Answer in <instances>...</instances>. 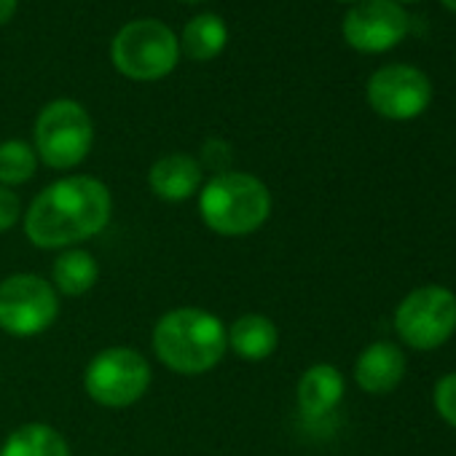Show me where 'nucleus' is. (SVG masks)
Masks as SVG:
<instances>
[{
    "instance_id": "nucleus-10",
    "label": "nucleus",
    "mask_w": 456,
    "mask_h": 456,
    "mask_svg": "<svg viewBox=\"0 0 456 456\" xmlns=\"http://www.w3.org/2000/svg\"><path fill=\"white\" fill-rule=\"evenodd\" d=\"M408 14L395 0H360L344 17V38L365 54L389 52L408 36Z\"/></svg>"
},
{
    "instance_id": "nucleus-5",
    "label": "nucleus",
    "mask_w": 456,
    "mask_h": 456,
    "mask_svg": "<svg viewBox=\"0 0 456 456\" xmlns=\"http://www.w3.org/2000/svg\"><path fill=\"white\" fill-rule=\"evenodd\" d=\"M94 142V124L89 110L76 100L49 102L36 121V153L52 169L78 167Z\"/></svg>"
},
{
    "instance_id": "nucleus-24",
    "label": "nucleus",
    "mask_w": 456,
    "mask_h": 456,
    "mask_svg": "<svg viewBox=\"0 0 456 456\" xmlns=\"http://www.w3.org/2000/svg\"><path fill=\"white\" fill-rule=\"evenodd\" d=\"M183 4H204V0H183Z\"/></svg>"
},
{
    "instance_id": "nucleus-18",
    "label": "nucleus",
    "mask_w": 456,
    "mask_h": 456,
    "mask_svg": "<svg viewBox=\"0 0 456 456\" xmlns=\"http://www.w3.org/2000/svg\"><path fill=\"white\" fill-rule=\"evenodd\" d=\"M38 172V153L25 140H4L0 142V185H22L33 180Z\"/></svg>"
},
{
    "instance_id": "nucleus-3",
    "label": "nucleus",
    "mask_w": 456,
    "mask_h": 456,
    "mask_svg": "<svg viewBox=\"0 0 456 456\" xmlns=\"http://www.w3.org/2000/svg\"><path fill=\"white\" fill-rule=\"evenodd\" d=\"M199 215L217 237H248L272 215L266 183L250 172H220L199 188Z\"/></svg>"
},
{
    "instance_id": "nucleus-20",
    "label": "nucleus",
    "mask_w": 456,
    "mask_h": 456,
    "mask_svg": "<svg viewBox=\"0 0 456 456\" xmlns=\"http://www.w3.org/2000/svg\"><path fill=\"white\" fill-rule=\"evenodd\" d=\"M232 159H234V151H232V145H228L225 140H207L204 148H201V161L199 164H204L215 175H220V172H228V164H232Z\"/></svg>"
},
{
    "instance_id": "nucleus-12",
    "label": "nucleus",
    "mask_w": 456,
    "mask_h": 456,
    "mask_svg": "<svg viewBox=\"0 0 456 456\" xmlns=\"http://www.w3.org/2000/svg\"><path fill=\"white\" fill-rule=\"evenodd\" d=\"M344 392H346L344 373L330 362H314L298 379L296 403L306 419H325L341 405Z\"/></svg>"
},
{
    "instance_id": "nucleus-17",
    "label": "nucleus",
    "mask_w": 456,
    "mask_h": 456,
    "mask_svg": "<svg viewBox=\"0 0 456 456\" xmlns=\"http://www.w3.org/2000/svg\"><path fill=\"white\" fill-rule=\"evenodd\" d=\"M0 456H73L68 440L62 432H57L52 424L30 421L9 432Z\"/></svg>"
},
{
    "instance_id": "nucleus-15",
    "label": "nucleus",
    "mask_w": 456,
    "mask_h": 456,
    "mask_svg": "<svg viewBox=\"0 0 456 456\" xmlns=\"http://www.w3.org/2000/svg\"><path fill=\"white\" fill-rule=\"evenodd\" d=\"M100 280V266L97 258L81 248H68L57 256L54 269H52V285L57 293L68 298L86 296Z\"/></svg>"
},
{
    "instance_id": "nucleus-26",
    "label": "nucleus",
    "mask_w": 456,
    "mask_h": 456,
    "mask_svg": "<svg viewBox=\"0 0 456 456\" xmlns=\"http://www.w3.org/2000/svg\"><path fill=\"white\" fill-rule=\"evenodd\" d=\"M344 4H349V0H344Z\"/></svg>"
},
{
    "instance_id": "nucleus-16",
    "label": "nucleus",
    "mask_w": 456,
    "mask_h": 456,
    "mask_svg": "<svg viewBox=\"0 0 456 456\" xmlns=\"http://www.w3.org/2000/svg\"><path fill=\"white\" fill-rule=\"evenodd\" d=\"M177 44H180V54H185L188 60L209 62V60H215L225 49L228 28H225V22L217 14H196L183 28Z\"/></svg>"
},
{
    "instance_id": "nucleus-25",
    "label": "nucleus",
    "mask_w": 456,
    "mask_h": 456,
    "mask_svg": "<svg viewBox=\"0 0 456 456\" xmlns=\"http://www.w3.org/2000/svg\"><path fill=\"white\" fill-rule=\"evenodd\" d=\"M400 4H416V0H400Z\"/></svg>"
},
{
    "instance_id": "nucleus-13",
    "label": "nucleus",
    "mask_w": 456,
    "mask_h": 456,
    "mask_svg": "<svg viewBox=\"0 0 456 456\" xmlns=\"http://www.w3.org/2000/svg\"><path fill=\"white\" fill-rule=\"evenodd\" d=\"M148 188L161 201H188L201 188V164L188 153H167L151 164Z\"/></svg>"
},
{
    "instance_id": "nucleus-22",
    "label": "nucleus",
    "mask_w": 456,
    "mask_h": 456,
    "mask_svg": "<svg viewBox=\"0 0 456 456\" xmlns=\"http://www.w3.org/2000/svg\"><path fill=\"white\" fill-rule=\"evenodd\" d=\"M17 6H20V0H0V25L12 22V17L17 14Z\"/></svg>"
},
{
    "instance_id": "nucleus-11",
    "label": "nucleus",
    "mask_w": 456,
    "mask_h": 456,
    "mask_svg": "<svg viewBox=\"0 0 456 456\" xmlns=\"http://www.w3.org/2000/svg\"><path fill=\"white\" fill-rule=\"evenodd\" d=\"M405 352L392 341L368 344L354 362V381L368 395H389L405 379Z\"/></svg>"
},
{
    "instance_id": "nucleus-8",
    "label": "nucleus",
    "mask_w": 456,
    "mask_h": 456,
    "mask_svg": "<svg viewBox=\"0 0 456 456\" xmlns=\"http://www.w3.org/2000/svg\"><path fill=\"white\" fill-rule=\"evenodd\" d=\"M60 317V293L41 274L20 272L0 282V330L33 338L46 333Z\"/></svg>"
},
{
    "instance_id": "nucleus-4",
    "label": "nucleus",
    "mask_w": 456,
    "mask_h": 456,
    "mask_svg": "<svg viewBox=\"0 0 456 456\" xmlns=\"http://www.w3.org/2000/svg\"><path fill=\"white\" fill-rule=\"evenodd\" d=\"M110 60L124 78L148 84L167 78L180 62L177 36L159 20H134L124 25L113 44Z\"/></svg>"
},
{
    "instance_id": "nucleus-9",
    "label": "nucleus",
    "mask_w": 456,
    "mask_h": 456,
    "mask_svg": "<svg viewBox=\"0 0 456 456\" xmlns=\"http://www.w3.org/2000/svg\"><path fill=\"white\" fill-rule=\"evenodd\" d=\"M429 78L411 65L379 68L368 81V105L389 121H411L429 108Z\"/></svg>"
},
{
    "instance_id": "nucleus-6",
    "label": "nucleus",
    "mask_w": 456,
    "mask_h": 456,
    "mask_svg": "<svg viewBox=\"0 0 456 456\" xmlns=\"http://www.w3.org/2000/svg\"><path fill=\"white\" fill-rule=\"evenodd\" d=\"M151 362L132 346H110L97 352L84 370L86 395L102 408H129L151 387Z\"/></svg>"
},
{
    "instance_id": "nucleus-14",
    "label": "nucleus",
    "mask_w": 456,
    "mask_h": 456,
    "mask_svg": "<svg viewBox=\"0 0 456 456\" xmlns=\"http://www.w3.org/2000/svg\"><path fill=\"white\" fill-rule=\"evenodd\" d=\"M228 349L248 362H261L272 357L280 346V330L272 317L266 314H242L225 328Z\"/></svg>"
},
{
    "instance_id": "nucleus-19",
    "label": "nucleus",
    "mask_w": 456,
    "mask_h": 456,
    "mask_svg": "<svg viewBox=\"0 0 456 456\" xmlns=\"http://www.w3.org/2000/svg\"><path fill=\"white\" fill-rule=\"evenodd\" d=\"M432 405L437 411V416L456 429V370L453 373H445L435 381V389H432Z\"/></svg>"
},
{
    "instance_id": "nucleus-21",
    "label": "nucleus",
    "mask_w": 456,
    "mask_h": 456,
    "mask_svg": "<svg viewBox=\"0 0 456 456\" xmlns=\"http://www.w3.org/2000/svg\"><path fill=\"white\" fill-rule=\"evenodd\" d=\"M22 217V201L17 196V191L0 185V234L14 228Z\"/></svg>"
},
{
    "instance_id": "nucleus-23",
    "label": "nucleus",
    "mask_w": 456,
    "mask_h": 456,
    "mask_svg": "<svg viewBox=\"0 0 456 456\" xmlns=\"http://www.w3.org/2000/svg\"><path fill=\"white\" fill-rule=\"evenodd\" d=\"M440 4H443L445 9H451V12L456 14V0H440Z\"/></svg>"
},
{
    "instance_id": "nucleus-7",
    "label": "nucleus",
    "mask_w": 456,
    "mask_h": 456,
    "mask_svg": "<svg viewBox=\"0 0 456 456\" xmlns=\"http://www.w3.org/2000/svg\"><path fill=\"white\" fill-rule=\"evenodd\" d=\"M395 330L411 349L432 352L443 346L456 333V293L443 285L411 290L395 309Z\"/></svg>"
},
{
    "instance_id": "nucleus-1",
    "label": "nucleus",
    "mask_w": 456,
    "mask_h": 456,
    "mask_svg": "<svg viewBox=\"0 0 456 456\" xmlns=\"http://www.w3.org/2000/svg\"><path fill=\"white\" fill-rule=\"evenodd\" d=\"M113 215L110 188L89 175L46 185L25 212V234L41 250H68L105 232Z\"/></svg>"
},
{
    "instance_id": "nucleus-2",
    "label": "nucleus",
    "mask_w": 456,
    "mask_h": 456,
    "mask_svg": "<svg viewBox=\"0 0 456 456\" xmlns=\"http://www.w3.org/2000/svg\"><path fill=\"white\" fill-rule=\"evenodd\" d=\"M151 341L161 365L180 376L209 373L228 352L223 320L196 306H180L159 317Z\"/></svg>"
}]
</instances>
